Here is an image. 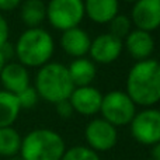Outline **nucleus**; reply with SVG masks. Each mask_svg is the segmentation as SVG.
Returning <instances> with one entry per match:
<instances>
[{"label": "nucleus", "mask_w": 160, "mask_h": 160, "mask_svg": "<svg viewBox=\"0 0 160 160\" xmlns=\"http://www.w3.org/2000/svg\"><path fill=\"white\" fill-rule=\"evenodd\" d=\"M136 105L153 107L160 101V62L153 58L139 61L127 76V91Z\"/></svg>", "instance_id": "nucleus-1"}, {"label": "nucleus", "mask_w": 160, "mask_h": 160, "mask_svg": "<svg viewBox=\"0 0 160 160\" xmlns=\"http://www.w3.org/2000/svg\"><path fill=\"white\" fill-rule=\"evenodd\" d=\"M55 51L53 38L44 28H27L18 37L14 52L18 63L25 68H41L51 61Z\"/></svg>", "instance_id": "nucleus-2"}, {"label": "nucleus", "mask_w": 160, "mask_h": 160, "mask_svg": "<svg viewBox=\"0 0 160 160\" xmlns=\"http://www.w3.org/2000/svg\"><path fill=\"white\" fill-rule=\"evenodd\" d=\"M34 88L37 90L39 98L45 100L47 102L58 104L69 100L75 86L65 65L59 62H48L37 72Z\"/></svg>", "instance_id": "nucleus-3"}, {"label": "nucleus", "mask_w": 160, "mask_h": 160, "mask_svg": "<svg viewBox=\"0 0 160 160\" xmlns=\"http://www.w3.org/2000/svg\"><path fill=\"white\" fill-rule=\"evenodd\" d=\"M65 150V141L56 131L38 128L22 138L20 156L22 160H61Z\"/></svg>", "instance_id": "nucleus-4"}, {"label": "nucleus", "mask_w": 160, "mask_h": 160, "mask_svg": "<svg viewBox=\"0 0 160 160\" xmlns=\"http://www.w3.org/2000/svg\"><path fill=\"white\" fill-rule=\"evenodd\" d=\"M100 112L102 119L115 128L129 125L136 114V104L125 91L112 90L102 96Z\"/></svg>", "instance_id": "nucleus-5"}, {"label": "nucleus", "mask_w": 160, "mask_h": 160, "mask_svg": "<svg viewBox=\"0 0 160 160\" xmlns=\"http://www.w3.org/2000/svg\"><path fill=\"white\" fill-rule=\"evenodd\" d=\"M84 16L83 0H49L47 4V20L56 30L79 27Z\"/></svg>", "instance_id": "nucleus-6"}, {"label": "nucleus", "mask_w": 160, "mask_h": 160, "mask_svg": "<svg viewBox=\"0 0 160 160\" xmlns=\"http://www.w3.org/2000/svg\"><path fill=\"white\" fill-rule=\"evenodd\" d=\"M131 133L138 143L153 146L160 142V110L143 108L135 114L129 124Z\"/></svg>", "instance_id": "nucleus-7"}, {"label": "nucleus", "mask_w": 160, "mask_h": 160, "mask_svg": "<svg viewBox=\"0 0 160 160\" xmlns=\"http://www.w3.org/2000/svg\"><path fill=\"white\" fill-rule=\"evenodd\" d=\"M84 138L87 146L91 150L97 153L108 152L112 148H115L118 142V131L105 119L94 118L86 125Z\"/></svg>", "instance_id": "nucleus-8"}, {"label": "nucleus", "mask_w": 160, "mask_h": 160, "mask_svg": "<svg viewBox=\"0 0 160 160\" xmlns=\"http://www.w3.org/2000/svg\"><path fill=\"white\" fill-rule=\"evenodd\" d=\"M122 51H124L122 39L117 38L110 32H105L91 39L88 55L94 63L108 65L115 62L121 56Z\"/></svg>", "instance_id": "nucleus-9"}, {"label": "nucleus", "mask_w": 160, "mask_h": 160, "mask_svg": "<svg viewBox=\"0 0 160 160\" xmlns=\"http://www.w3.org/2000/svg\"><path fill=\"white\" fill-rule=\"evenodd\" d=\"M131 20L138 30L155 31L160 27V0H136L131 10Z\"/></svg>", "instance_id": "nucleus-10"}, {"label": "nucleus", "mask_w": 160, "mask_h": 160, "mask_svg": "<svg viewBox=\"0 0 160 160\" xmlns=\"http://www.w3.org/2000/svg\"><path fill=\"white\" fill-rule=\"evenodd\" d=\"M69 101L73 107L75 112L80 115L91 117L100 112L102 101V94L93 86H84V87H75L73 93L70 94Z\"/></svg>", "instance_id": "nucleus-11"}, {"label": "nucleus", "mask_w": 160, "mask_h": 160, "mask_svg": "<svg viewBox=\"0 0 160 160\" xmlns=\"http://www.w3.org/2000/svg\"><path fill=\"white\" fill-rule=\"evenodd\" d=\"M124 48L131 53L133 59L136 61H145L149 59L155 49V39L152 34L142 30H131V32L124 38Z\"/></svg>", "instance_id": "nucleus-12"}, {"label": "nucleus", "mask_w": 160, "mask_h": 160, "mask_svg": "<svg viewBox=\"0 0 160 160\" xmlns=\"http://www.w3.org/2000/svg\"><path fill=\"white\" fill-rule=\"evenodd\" d=\"M91 44V38L83 28L75 27L66 30L61 35V47L68 55L73 56L75 59L84 58L88 53Z\"/></svg>", "instance_id": "nucleus-13"}, {"label": "nucleus", "mask_w": 160, "mask_h": 160, "mask_svg": "<svg viewBox=\"0 0 160 160\" xmlns=\"http://www.w3.org/2000/svg\"><path fill=\"white\" fill-rule=\"evenodd\" d=\"M0 82L6 91L18 94L30 86V75L25 66L18 62H8L0 73Z\"/></svg>", "instance_id": "nucleus-14"}, {"label": "nucleus", "mask_w": 160, "mask_h": 160, "mask_svg": "<svg viewBox=\"0 0 160 160\" xmlns=\"http://www.w3.org/2000/svg\"><path fill=\"white\" fill-rule=\"evenodd\" d=\"M84 14L96 24H108L117 16L119 8L118 0H83Z\"/></svg>", "instance_id": "nucleus-15"}, {"label": "nucleus", "mask_w": 160, "mask_h": 160, "mask_svg": "<svg viewBox=\"0 0 160 160\" xmlns=\"http://www.w3.org/2000/svg\"><path fill=\"white\" fill-rule=\"evenodd\" d=\"M68 73L70 76L73 86L75 87H84V86H91L93 80L97 76V68L91 59L88 58H78L73 59L69 63Z\"/></svg>", "instance_id": "nucleus-16"}, {"label": "nucleus", "mask_w": 160, "mask_h": 160, "mask_svg": "<svg viewBox=\"0 0 160 160\" xmlns=\"http://www.w3.org/2000/svg\"><path fill=\"white\" fill-rule=\"evenodd\" d=\"M20 104L16 94L0 90V128L13 127L20 115Z\"/></svg>", "instance_id": "nucleus-17"}, {"label": "nucleus", "mask_w": 160, "mask_h": 160, "mask_svg": "<svg viewBox=\"0 0 160 160\" xmlns=\"http://www.w3.org/2000/svg\"><path fill=\"white\" fill-rule=\"evenodd\" d=\"M20 16L28 28H37L47 20V4L42 0H25L21 4Z\"/></svg>", "instance_id": "nucleus-18"}, {"label": "nucleus", "mask_w": 160, "mask_h": 160, "mask_svg": "<svg viewBox=\"0 0 160 160\" xmlns=\"http://www.w3.org/2000/svg\"><path fill=\"white\" fill-rule=\"evenodd\" d=\"M21 141V135L13 127L0 128V156L8 159L20 155Z\"/></svg>", "instance_id": "nucleus-19"}, {"label": "nucleus", "mask_w": 160, "mask_h": 160, "mask_svg": "<svg viewBox=\"0 0 160 160\" xmlns=\"http://www.w3.org/2000/svg\"><path fill=\"white\" fill-rule=\"evenodd\" d=\"M61 160H101V158L98 153L91 150L88 146L78 145V146L69 148L65 150Z\"/></svg>", "instance_id": "nucleus-20"}, {"label": "nucleus", "mask_w": 160, "mask_h": 160, "mask_svg": "<svg viewBox=\"0 0 160 160\" xmlns=\"http://www.w3.org/2000/svg\"><path fill=\"white\" fill-rule=\"evenodd\" d=\"M110 34L122 39L131 32V18L125 14H117L110 22Z\"/></svg>", "instance_id": "nucleus-21"}, {"label": "nucleus", "mask_w": 160, "mask_h": 160, "mask_svg": "<svg viewBox=\"0 0 160 160\" xmlns=\"http://www.w3.org/2000/svg\"><path fill=\"white\" fill-rule=\"evenodd\" d=\"M17 100H18V104H20V108H25V110H30V108H32L34 105L38 102V93H37V90L34 87H31V86H28L27 88H24L22 91H20L18 94H16Z\"/></svg>", "instance_id": "nucleus-22"}, {"label": "nucleus", "mask_w": 160, "mask_h": 160, "mask_svg": "<svg viewBox=\"0 0 160 160\" xmlns=\"http://www.w3.org/2000/svg\"><path fill=\"white\" fill-rule=\"evenodd\" d=\"M55 105H56V112H58V115L61 117V118H63V119H69L70 117L73 115V112H75L69 100L61 101V102H58V104H55Z\"/></svg>", "instance_id": "nucleus-23"}, {"label": "nucleus", "mask_w": 160, "mask_h": 160, "mask_svg": "<svg viewBox=\"0 0 160 160\" xmlns=\"http://www.w3.org/2000/svg\"><path fill=\"white\" fill-rule=\"evenodd\" d=\"M8 35H10V28L6 21V18L0 14V47L8 42Z\"/></svg>", "instance_id": "nucleus-24"}, {"label": "nucleus", "mask_w": 160, "mask_h": 160, "mask_svg": "<svg viewBox=\"0 0 160 160\" xmlns=\"http://www.w3.org/2000/svg\"><path fill=\"white\" fill-rule=\"evenodd\" d=\"M22 0H0V11H11L21 4Z\"/></svg>", "instance_id": "nucleus-25"}, {"label": "nucleus", "mask_w": 160, "mask_h": 160, "mask_svg": "<svg viewBox=\"0 0 160 160\" xmlns=\"http://www.w3.org/2000/svg\"><path fill=\"white\" fill-rule=\"evenodd\" d=\"M0 52H2V55L4 56L6 61L11 59L14 55H16V52H14V45H11L10 42H6L3 47H0Z\"/></svg>", "instance_id": "nucleus-26"}, {"label": "nucleus", "mask_w": 160, "mask_h": 160, "mask_svg": "<svg viewBox=\"0 0 160 160\" xmlns=\"http://www.w3.org/2000/svg\"><path fill=\"white\" fill-rule=\"evenodd\" d=\"M152 159L153 160H160V142L152 146Z\"/></svg>", "instance_id": "nucleus-27"}, {"label": "nucleus", "mask_w": 160, "mask_h": 160, "mask_svg": "<svg viewBox=\"0 0 160 160\" xmlns=\"http://www.w3.org/2000/svg\"><path fill=\"white\" fill-rule=\"evenodd\" d=\"M6 63H7V61H6L4 56H3L2 52H0V73H2V70H3V68H4Z\"/></svg>", "instance_id": "nucleus-28"}, {"label": "nucleus", "mask_w": 160, "mask_h": 160, "mask_svg": "<svg viewBox=\"0 0 160 160\" xmlns=\"http://www.w3.org/2000/svg\"><path fill=\"white\" fill-rule=\"evenodd\" d=\"M7 160H22V158L20 155H17V156H13V158H8Z\"/></svg>", "instance_id": "nucleus-29"}, {"label": "nucleus", "mask_w": 160, "mask_h": 160, "mask_svg": "<svg viewBox=\"0 0 160 160\" xmlns=\"http://www.w3.org/2000/svg\"><path fill=\"white\" fill-rule=\"evenodd\" d=\"M124 2H128V3H135L136 0H124Z\"/></svg>", "instance_id": "nucleus-30"}, {"label": "nucleus", "mask_w": 160, "mask_h": 160, "mask_svg": "<svg viewBox=\"0 0 160 160\" xmlns=\"http://www.w3.org/2000/svg\"><path fill=\"white\" fill-rule=\"evenodd\" d=\"M149 160H153V159H149Z\"/></svg>", "instance_id": "nucleus-31"}]
</instances>
